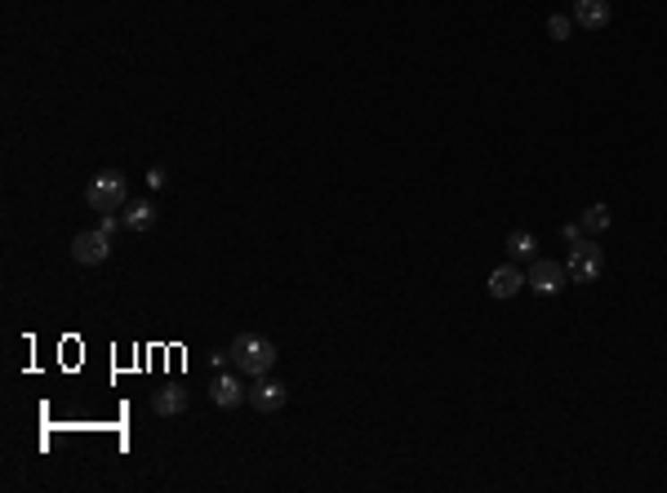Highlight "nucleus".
Segmentation results:
<instances>
[{"label": "nucleus", "mask_w": 667, "mask_h": 493, "mask_svg": "<svg viewBox=\"0 0 667 493\" xmlns=\"http://www.w3.org/2000/svg\"><path fill=\"white\" fill-rule=\"evenodd\" d=\"M232 352V365L245 378H263L271 365H276V343H267L259 334H236V343L227 347Z\"/></svg>", "instance_id": "obj_1"}, {"label": "nucleus", "mask_w": 667, "mask_h": 493, "mask_svg": "<svg viewBox=\"0 0 667 493\" xmlns=\"http://www.w3.org/2000/svg\"><path fill=\"white\" fill-rule=\"evenodd\" d=\"M85 200H90L94 214H116V209L130 200V183H125V174H121V169H103V174H94L90 187H85Z\"/></svg>", "instance_id": "obj_2"}, {"label": "nucleus", "mask_w": 667, "mask_h": 493, "mask_svg": "<svg viewBox=\"0 0 667 493\" xmlns=\"http://www.w3.org/2000/svg\"><path fill=\"white\" fill-rule=\"evenodd\" d=\"M569 280H578V285H592V280H601V271H605V253L601 245L592 241V236H583L578 245H569Z\"/></svg>", "instance_id": "obj_3"}, {"label": "nucleus", "mask_w": 667, "mask_h": 493, "mask_svg": "<svg viewBox=\"0 0 667 493\" xmlns=\"http://www.w3.org/2000/svg\"><path fill=\"white\" fill-rule=\"evenodd\" d=\"M72 258L81 262V267H103L107 258H112V236L107 232H81L76 241H72Z\"/></svg>", "instance_id": "obj_4"}, {"label": "nucleus", "mask_w": 667, "mask_h": 493, "mask_svg": "<svg viewBox=\"0 0 667 493\" xmlns=\"http://www.w3.org/2000/svg\"><path fill=\"white\" fill-rule=\"evenodd\" d=\"M526 280H530L534 293H560L565 280H569V267H560V262H552V258H534Z\"/></svg>", "instance_id": "obj_5"}, {"label": "nucleus", "mask_w": 667, "mask_h": 493, "mask_svg": "<svg viewBox=\"0 0 667 493\" xmlns=\"http://www.w3.org/2000/svg\"><path fill=\"white\" fill-rule=\"evenodd\" d=\"M259 413H276V409H285V400H289V391H285V382H271V378H254V387H250V395H245Z\"/></svg>", "instance_id": "obj_6"}, {"label": "nucleus", "mask_w": 667, "mask_h": 493, "mask_svg": "<svg viewBox=\"0 0 667 493\" xmlns=\"http://www.w3.org/2000/svg\"><path fill=\"white\" fill-rule=\"evenodd\" d=\"M245 395H250V391L241 387L236 373H214V382H210V400H214L218 409H236Z\"/></svg>", "instance_id": "obj_7"}, {"label": "nucleus", "mask_w": 667, "mask_h": 493, "mask_svg": "<svg viewBox=\"0 0 667 493\" xmlns=\"http://www.w3.org/2000/svg\"><path fill=\"white\" fill-rule=\"evenodd\" d=\"M574 27H583V31H601V27H610V0H574Z\"/></svg>", "instance_id": "obj_8"}, {"label": "nucleus", "mask_w": 667, "mask_h": 493, "mask_svg": "<svg viewBox=\"0 0 667 493\" xmlns=\"http://www.w3.org/2000/svg\"><path fill=\"white\" fill-rule=\"evenodd\" d=\"M526 285H530V280H526L521 267H494V271H490V298H517Z\"/></svg>", "instance_id": "obj_9"}, {"label": "nucleus", "mask_w": 667, "mask_h": 493, "mask_svg": "<svg viewBox=\"0 0 667 493\" xmlns=\"http://www.w3.org/2000/svg\"><path fill=\"white\" fill-rule=\"evenodd\" d=\"M151 409H156L160 418H174V413L187 409V391H183L178 382H169V387H160V391L151 395Z\"/></svg>", "instance_id": "obj_10"}, {"label": "nucleus", "mask_w": 667, "mask_h": 493, "mask_svg": "<svg viewBox=\"0 0 667 493\" xmlns=\"http://www.w3.org/2000/svg\"><path fill=\"white\" fill-rule=\"evenodd\" d=\"M125 227L130 232H151L156 227V205L151 200H133L130 209H125Z\"/></svg>", "instance_id": "obj_11"}, {"label": "nucleus", "mask_w": 667, "mask_h": 493, "mask_svg": "<svg viewBox=\"0 0 667 493\" xmlns=\"http://www.w3.org/2000/svg\"><path fill=\"white\" fill-rule=\"evenodd\" d=\"M578 223H583V232H587V236H601V232L610 227V209H605V205H587Z\"/></svg>", "instance_id": "obj_12"}, {"label": "nucleus", "mask_w": 667, "mask_h": 493, "mask_svg": "<svg viewBox=\"0 0 667 493\" xmlns=\"http://www.w3.org/2000/svg\"><path fill=\"white\" fill-rule=\"evenodd\" d=\"M508 258H517V262H521V258H534V249H538V241H534L530 232H512V236H508Z\"/></svg>", "instance_id": "obj_13"}, {"label": "nucleus", "mask_w": 667, "mask_h": 493, "mask_svg": "<svg viewBox=\"0 0 667 493\" xmlns=\"http://www.w3.org/2000/svg\"><path fill=\"white\" fill-rule=\"evenodd\" d=\"M569 31H574V18H565V13H552L547 18V36L552 40H569Z\"/></svg>", "instance_id": "obj_14"}, {"label": "nucleus", "mask_w": 667, "mask_h": 493, "mask_svg": "<svg viewBox=\"0 0 667 493\" xmlns=\"http://www.w3.org/2000/svg\"><path fill=\"white\" fill-rule=\"evenodd\" d=\"M560 241H565V245H578V241H583V223H565V227H560Z\"/></svg>", "instance_id": "obj_15"}, {"label": "nucleus", "mask_w": 667, "mask_h": 493, "mask_svg": "<svg viewBox=\"0 0 667 493\" xmlns=\"http://www.w3.org/2000/svg\"><path fill=\"white\" fill-rule=\"evenodd\" d=\"M147 187H151V191H160V187H165V169H160V165H151V169H147Z\"/></svg>", "instance_id": "obj_16"}, {"label": "nucleus", "mask_w": 667, "mask_h": 493, "mask_svg": "<svg viewBox=\"0 0 667 493\" xmlns=\"http://www.w3.org/2000/svg\"><path fill=\"white\" fill-rule=\"evenodd\" d=\"M121 223H125V218H116V214H103V218H98V232L116 236V227H121Z\"/></svg>", "instance_id": "obj_17"}]
</instances>
